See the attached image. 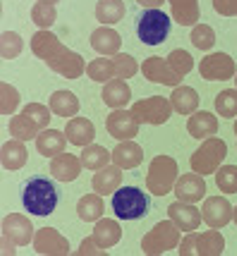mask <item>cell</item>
I'll use <instances>...</instances> for the list:
<instances>
[{
  "label": "cell",
  "mask_w": 237,
  "mask_h": 256,
  "mask_svg": "<svg viewBox=\"0 0 237 256\" xmlns=\"http://www.w3.org/2000/svg\"><path fill=\"white\" fill-rule=\"evenodd\" d=\"M32 50H34V56L38 60H44L48 70H53L56 74L65 79H77L84 74V58L74 53V50H70L65 46L60 44V38H58L56 34H50L48 29H41L38 34H34V38H32Z\"/></svg>",
  "instance_id": "obj_1"
},
{
  "label": "cell",
  "mask_w": 237,
  "mask_h": 256,
  "mask_svg": "<svg viewBox=\"0 0 237 256\" xmlns=\"http://www.w3.org/2000/svg\"><path fill=\"white\" fill-rule=\"evenodd\" d=\"M50 108H46L44 103H29L20 115H12L10 118V134L12 139H20V142H32L38 134L50 127Z\"/></svg>",
  "instance_id": "obj_2"
},
{
  "label": "cell",
  "mask_w": 237,
  "mask_h": 256,
  "mask_svg": "<svg viewBox=\"0 0 237 256\" xmlns=\"http://www.w3.org/2000/svg\"><path fill=\"white\" fill-rule=\"evenodd\" d=\"M24 208L32 216H50L58 208V192L56 184L46 178H32L24 184Z\"/></svg>",
  "instance_id": "obj_3"
},
{
  "label": "cell",
  "mask_w": 237,
  "mask_h": 256,
  "mask_svg": "<svg viewBox=\"0 0 237 256\" xmlns=\"http://www.w3.org/2000/svg\"><path fill=\"white\" fill-rule=\"evenodd\" d=\"M180 178V168L178 160L170 156H156L148 166V175H146V190L154 196H166L175 190V182Z\"/></svg>",
  "instance_id": "obj_4"
},
{
  "label": "cell",
  "mask_w": 237,
  "mask_h": 256,
  "mask_svg": "<svg viewBox=\"0 0 237 256\" xmlns=\"http://www.w3.org/2000/svg\"><path fill=\"white\" fill-rule=\"evenodd\" d=\"M226 252V237L216 228L206 232H187V237L178 244L180 256H220Z\"/></svg>",
  "instance_id": "obj_5"
},
{
  "label": "cell",
  "mask_w": 237,
  "mask_h": 256,
  "mask_svg": "<svg viewBox=\"0 0 237 256\" xmlns=\"http://www.w3.org/2000/svg\"><path fill=\"white\" fill-rule=\"evenodd\" d=\"M34 225L22 213H10L2 218V254H14L17 246L34 244Z\"/></svg>",
  "instance_id": "obj_6"
},
{
  "label": "cell",
  "mask_w": 237,
  "mask_h": 256,
  "mask_svg": "<svg viewBox=\"0 0 237 256\" xmlns=\"http://www.w3.org/2000/svg\"><path fill=\"white\" fill-rule=\"evenodd\" d=\"M180 228L172 220H160L158 225H154L144 237H142V254L146 256H158V254H168L170 249H178L180 244Z\"/></svg>",
  "instance_id": "obj_7"
},
{
  "label": "cell",
  "mask_w": 237,
  "mask_h": 256,
  "mask_svg": "<svg viewBox=\"0 0 237 256\" xmlns=\"http://www.w3.org/2000/svg\"><path fill=\"white\" fill-rule=\"evenodd\" d=\"M228 156V144L218 136H208L204 139V144L199 146V151L192 154L190 158V166H192V172H199V175H216V170L223 166V160Z\"/></svg>",
  "instance_id": "obj_8"
},
{
  "label": "cell",
  "mask_w": 237,
  "mask_h": 256,
  "mask_svg": "<svg viewBox=\"0 0 237 256\" xmlns=\"http://www.w3.org/2000/svg\"><path fill=\"white\" fill-rule=\"evenodd\" d=\"M110 206L120 220H139L148 213V196L139 187H120Z\"/></svg>",
  "instance_id": "obj_9"
},
{
  "label": "cell",
  "mask_w": 237,
  "mask_h": 256,
  "mask_svg": "<svg viewBox=\"0 0 237 256\" xmlns=\"http://www.w3.org/2000/svg\"><path fill=\"white\" fill-rule=\"evenodd\" d=\"M170 34V17L163 10H146L136 22V36L144 46L166 44Z\"/></svg>",
  "instance_id": "obj_10"
},
{
  "label": "cell",
  "mask_w": 237,
  "mask_h": 256,
  "mask_svg": "<svg viewBox=\"0 0 237 256\" xmlns=\"http://www.w3.org/2000/svg\"><path fill=\"white\" fill-rule=\"evenodd\" d=\"M130 110H132V115L136 118L139 124H166L170 120V115L175 112L170 98H163V96H151V98L136 100Z\"/></svg>",
  "instance_id": "obj_11"
},
{
  "label": "cell",
  "mask_w": 237,
  "mask_h": 256,
  "mask_svg": "<svg viewBox=\"0 0 237 256\" xmlns=\"http://www.w3.org/2000/svg\"><path fill=\"white\" fill-rule=\"evenodd\" d=\"M199 74L206 82H228V79H235L237 67L235 60L228 56V53H211L199 62Z\"/></svg>",
  "instance_id": "obj_12"
},
{
  "label": "cell",
  "mask_w": 237,
  "mask_h": 256,
  "mask_svg": "<svg viewBox=\"0 0 237 256\" xmlns=\"http://www.w3.org/2000/svg\"><path fill=\"white\" fill-rule=\"evenodd\" d=\"M142 74L154 84H163V86H172V89L180 86L184 79L168 65V58H146L142 62Z\"/></svg>",
  "instance_id": "obj_13"
},
{
  "label": "cell",
  "mask_w": 237,
  "mask_h": 256,
  "mask_svg": "<svg viewBox=\"0 0 237 256\" xmlns=\"http://www.w3.org/2000/svg\"><path fill=\"white\" fill-rule=\"evenodd\" d=\"M139 127L142 124L136 122V118L132 115V110H124V108H118L108 115L106 120V130L108 134L118 139V142H127V139H134L139 134Z\"/></svg>",
  "instance_id": "obj_14"
},
{
  "label": "cell",
  "mask_w": 237,
  "mask_h": 256,
  "mask_svg": "<svg viewBox=\"0 0 237 256\" xmlns=\"http://www.w3.org/2000/svg\"><path fill=\"white\" fill-rule=\"evenodd\" d=\"M232 204L226 199V196H208L204 201V208H202V218L204 223L208 228H216V230H223L230 220H232Z\"/></svg>",
  "instance_id": "obj_15"
},
{
  "label": "cell",
  "mask_w": 237,
  "mask_h": 256,
  "mask_svg": "<svg viewBox=\"0 0 237 256\" xmlns=\"http://www.w3.org/2000/svg\"><path fill=\"white\" fill-rule=\"evenodd\" d=\"M34 252L41 256H68L70 242L68 237H62L56 228H44L34 237Z\"/></svg>",
  "instance_id": "obj_16"
},
{
  "label": "cell",
  "mask_w": 237,
  "mask_h": 256,
  "mask_svg": "<svg viewBox=\"0 0 237 256\" xmlns=\"http://www.w3.org/2000/svg\"><path fill=\"white\" fill-rule=\"evenodd\" d=\"M172 192H175L178 201L199 204L202 199H206V182H204V175H199V172H187V175H182V178H178Z\"/></svg>",
  "instance_id": "obj_17"
},
{
  "label": "cell",
  "mask_w": 237,
  "mask_h": 256,
  "mask_svg": "<svg viewBox=\"0 0 237 256\" xmlns=\"http://www.w3.org/2000/svg\"><path fill=\"white\" fill-rule=\"evenodd\" d=\"M168 216L182 232H194V230H199V225H202V220H204L199 208H196V204H184V201L170 204Z\"/></svg>",
  "instance_id": "obj_18"
},
{
  "label": "cell",
  "mask_w": 237,
  "mask_h": 256,
  "mask_svg": "<svg viewBox=\"0 0 237 256\" xmlns=\"http://www.w3.org/2000/svg\"><path fill=\"white\" fill-rule=\"evenodd\" d=\"M82 158L72 156L68 151L58 154L53 160H50V172L58 182H74V180L82 175Z\"/></svg>",
  "instance_id": "obj_19"
},
{
  "label": "cell",
  "mask_w": 237,
  "mask_h": 256,
  "mask_svg": "<svg viewBox=\"0 0 237 256\" xmlns=\"http://www.w3.org/2000/svg\"><path fill=\"white\" fill-rule=\"evenodd\" d=\"M91 187L96 194L101 196H108V194H115V192L122 187V168L113 166H106L101 170H96V175L91 180Z\"/></svg>",
  "instance_id": "obj_20"
},
{
  "label": "cell",
  "mask_w": 237,
  "mask_h": 256,
  "mask_svg": "<svg viewBox=\"0 0 237 256\" xmlns=\"http://www.w3.org/2000/svg\"><path fill=\"white\" fill-rule=\"evenodd\" d=\"M120 46H122V38L120 34L110 29V26H98L96 32L91 34V48L103 58H113L120 53Z\"/></svg>",
  "instance_id": "obj_21"
},
{
  "label": "cell",
  "mask_w": 237,
  "mask_h": 256,
  "mask_svg": "<svg viewBox=\"0 0 237 256\" xmlns=\"http://www.w3.org/2000/svg\"><path fill=\"white\" fill-rule=\"evenodd\" d=\"M101 96H103V103H106L108 108L118 110V108H127V106H130V100H132V89H130L127 79L115 77L103 86Z\"/></svg>",
  "instance_id": "obj_22"
},
{
  "label": "cell",
  "mask_w": 237,
  "mask_h": 256,
  "mask_svg": "<svg viewBox=\"0 0 237 256\" xmlns=\"http://www.w3.org/2000/svg\"><path fill=\"white\" fill-rule=\"evenodd\" d=\"M144 160V148L136 144L134 139H127V142H118L113 151V163L122 170H132V168L142 166Z\"/></svg>",
  "instance_id": "obj_23"
},
{
  "label": "cell",
  "mask_w": 237,
  "mask_h": 256,
  "mask_svg": "<svg viewBox=\"0 0 237 256\" xmlns=\"http://www.w3.org/2000/svg\"><path fill=\"white\" fill-rule=\"evenodd\" d=\"M68 134L60 132V130H44V132L36 136V148H38V154L44 158H56L58 154H62L65 151V146H68Z\"/></svg>",
  "instance_id": "obj_24"
},
{
  "label": "cell",
  "mask_w": 237,
  "mask_h": 256,
  "mask_svg": "<svg viewBox=\"0 0 237 256\" xmlns=\"http://www.w3.org/2000/svg\"><path fill=\"white\" fill-rule=\"evenodd\" d=\"M65 134H68V142L74 146H89L94 144V139H96V127L91 120L86 118H70L68 127H65Z\"/></svg>",
  "instance_id": "obj_25"
},
{
  "label": "cell",
  "mask_w": 237,
  "mask_h": 256,
  "mask_svg": "<svg viewBox=\"0 0 237 256\" xmlns=\"http://www.w3.org/2000/svg\"><path fill=\"white\" fill-rule=\"evenodd\" d=\"M187 132L194 139H208V136L218 134V118L206 110L192 112L190 120H187Z\"/></svg>",
  "instance_id": "obj_26"
},
{
  "label": "cell",
  "mask_w": 237,
  "mask_h": 256,
  "mask_svg": "<svg viewBox=\"0 0 237 256\" xmlns=\"http://www.w3.org/2000/svg\"><path fill=\"white\" fill-rule=\"evenodd\" d=\"M0 158H2V168L12 172V170H22V168L26 166L29 151H26L24 142L12 139V142H5V144H2V148H0Z\"/></svg>",
  "instance_id": "obj_27"
},
{
  "label": "cell",
  "mask_w": 237,
  "mask_h": 256,
  "mask_svg": "<svg viewBox=\"0 0 237 256\" xmlns=\"http://www.w3.org/2000/svg\"><path fill=\"white\" fill-rule=\"evenodd\" d=\"M199 100L202 96L192 89V86H175L170 94V103H172V110L180 112V115H192L199 110Z\"/></svg>",
  "instance_id": "obj_28"
},
{
  "label": "cell",
  "mask_w": 237,
  "mask_h": 256,
  "mask_svg": "<svg viewBox=\"0 0 237 256\" xmlns=\"http://www.w3.org/2000/svg\"><path fill=\"white\" fill-rule=\"evenodd\" d=\"M170 10H172V20L180 26H194L202 17L199 10V0H168Z\"/></svg>",
  "instance_id": "obj_29"
},
{
  "label": "cell",
  "mask_w": 237,
  "mask_h": 256,
  "mask_svg": "<svg viewBox=\"0 0 237 256\" xmlns=\"http://www.w3.org/2000/svg\"><path fill=\"white\" fill-rule=\"evenodd\" d=\"M48 108L53 110V115L58 118H77L79 112V98L72 91H56L50 100H48Z\"/></svg>",
  "instance_id": "obj_30"
},
{
  "label": "cell",
  "mask_w": 237,
  "mask_h": 256,
  "mask_svg": "<svg viewBox=\"0 0 237 256\" xmlns=\"http://www.w3.org/2000/svg\"><path fill=\"white\" fill-rule=\"evenodd\" d=\"M103 211H106V204H103L101 194H86V196H82L77 204V216L84 220V223H96V220H101Z\"/></svg>",
  "instance_id": "obj_31"
},
{
  "label": "cell",
  "mask_w": 237,
  "mask_h": 256,
  "mask_svg": "<svg viewBox=\"0 0 237 256\" xmlns=\"http://www.w3.org/2000/svg\"><path fill=\"white\" fill-rule=\"evenodd\" d=\"M124 8L122 0H98V5H96V20L101 22V26H113V24L122 22Z\"/></svg>",
  "instance_id": "obj_32"
},
{
  "label": "cell",
  "mask_w": 237,
  "mask_h": 256,
  "mask_svg": "<svg viewBox=\"0 0 237 256\" xmlns=\"http://www.w3.org/2000/svg\"><path fill=\"white\" fill-rule=\"evenodd\" d=\"M94 237L101 242L106 249H113L120 240H122V228L118 220H110V218H101L96 220V228H94Z\"/></svg>",
  "instance_id": "obj_33"
},
{
  "label": "cell",
  "mask_w": 237,
  "mask_h": 256,
  "mask_svg": "<svg viewBox=\"0 0 237 256\" xmlns=\"http://www.w3.org/2000/svg\"><path fill=\"white\" fill-rule=\"evenodd\" d=\"M86 74L91 82H98V84H108L110 79L118 77V67H115L113 58H96L86 65Z\"/></svg>",
  "instance_id": "obj_34"
},
{
  "label": "cell",
  "mask_w": 237,
  "mask_h": 256,
  "mask_svg": "<svg viewBox=\"0 0 237 256\" xmlns=\"http://www.w3.org/2000/svg\"><path fill=\"white\" fill-rule=\"evenodd\" d=\"M79 158H82V166L86 168V170H101V168H106L113 160V151H108L106 146L89 144V146H84V151H82Z\"/></svg>",
  "instance_id": "obj_35"
},
{
  "label": "cell",
  "mask_w": 237,
  "mask_h": 256,
  "mask_svg": "<svg viewBox=\"0 0 237 256\" xmlns=\"http://www.w3.org/2000/svg\"><path fill=\"white\" fill-rule=\"evenodd\" d=\"M216 112L226 120H235L237 118V89H226L218 94V98L214 100Z\"/></svg>",
  "instance_id": "obj_36"
},
{
  "label": "cell",
  "mask_w": 237,
  "mask_h": 256,
  "mask_svg": "<svg viewBox=\"0 0 237 256\" xmlns=\"http://www.w3.org/2000/svg\"><path fill=\"white\" fill-rule=\"evenodd\" d=\"M24 48V41L22 36L17 32H2L0 36V58L2 60H14V58H20Z\"/></svg>",
  "instance_id": "obj_37"
},
{
  "label": "cell",
  "mask_w": 237,
  "mask_h": 256,
  "mask_svg": "<svg viewBox=\"0 0 237 256\" xmlns=\"http://www.w3.org/2000/svg\"><path fill=\"white\" fill-rule=\"evenodd\" d=\"M32 20L38 29H50L58 20V10L56 5H50V2H36L34 8H32Z\"/></svg>",
  "instance_id": "obj_38"
},
{
  "label": "cell",
  "mask_w": 237,
  "mask_h": 256,
  "mask_svg": "<svg viewBox=\"0 0 237 256\" xmlns=\"http://www.w3.org/2000/svg\"><path fill=\"white\" fill-rule=\"evenodd\" d=\"M216 184L223 194H237V166H220L216 170Z\"/></svg>",
  "instance_id": "obj_39"
},
{
  "label": "cell",
  "mask_w": 237,
  "mask_h": 256,
  "mask_svg": "<svg viewBox=\"0 0 237 256\" xmlns=\"http://www.w3.org/2000/svg\"><path fill=\"white\" fill-rule=\"evenodd\" d=\"M17 106H20V91L14 89L12 84L2 82V84H0V112H2L5 118H8V115H14Z\"/></svg>",
  "instance_id": "obj_40"
},
{
  "label": "cell",
  "mask_w": 237,
  "mask_h": 256,
  "mask_svg": "<svg viewBox=\"0 0 237 256\" xmlns=\"http://www.w3.org/2000/svg\"><path fill=\"white\" fill-rule=\"evenodd\" d=\"M190 38H192L194 48H199V50H211L216 46V32L208 24H194Z\"/></svg>",
  "instance_id": "obj_41"
},
{
  "label": "cell",
  "mask_w": 237,
  "mask_h": 256,
  "mask_svg": "<svg viewBox=\"0 0 237 256\" xmlns=\"http://www.w3.org/2000/svg\"><path fill=\"white\" fill-rule=\"evenodd\" d=\"M168 65L172 67L180 77H187V74L194 70V58L190 56L187 50H180V48H178V50H172L168 56Z\"/></svg>",
  "instance_id": "obj_42"
},
{
  "label": "cell",
  "mask_w": 237,
  "mask_h": 256,
  "mask_svg": "<svg viewBox=\"0 0 237 256\" xmlns=\"http://www.w3.org/2000/svg\"><path fill=\"white\" fill-rule=\"evenodd\" d=\"M113 60H115L118 77L120 79H130V77H134L136 72H139V62H136L132 56H127V53H118V56H113Z\"/></svg>",
  "instance_id": "obj_43"
},
{
  "label": "cell",
  "mask_w": 237,
  "mask_h": 256,
  "mask_svg": "<svg viewBox=\"0 0 237 256\" xmlns=\"http://www.w3.org/2000/svg\"><path fill=\"white\" fill-rule=\"evenodd\" d=\"M82 256H106L108 254V249L91 234V237H86V240H82V244H79V249H77Z\"/></svg>",
  "instance_id": "obj_44"
},
{
  "label": "cell",
  "mask_w": 237,
  "mask_h": 256,
  "mask_svg": "<svg viewBox=\"0 0 237 256\" xmlns=\"http://www.w3.org/2000/svg\"><path fill=\"white\" fill-rule=\"evenodd\" d=\"M214 10L223 17H237V0H214Z\"/></svg>",
  "instance_id": "obj_45"
},
{
  "label": "cell",
  "mask_w": 237,
  "mask_h": 256,
  "mask_svg": "<svg viewBox=\"0 0 237 256\" xmlns=\"http://www.w3.org/2000/svg\"><path fill=\"white\" fill-rule=\"evenodd\" d=\"M136 2H139L142 8H146V10H160L166 0H136Z\"/></svg>",
  "instance_id": "obj_46"
},
{
  "label": "cell",
  "mask_w": 237,
  "mask_h": 256,
  "mask_svg": "<svg viewBox=\"0 0 237 256\" xmlns=\"http://www.w3.org/2000/svg\"><path fill=\"white\" fill-rule=\"evenodd\" d=\"M41 2H50V5H58L60 0H41Z\"/></svg>",
  "instance_id": "obj_47"
},
{
  "label": "cell",
  "mask_w": 237,
  "mask_h": 256,
  "mask_svg": "<svg viewBox=\"0 0 237 256\" xmlns=\"http://www.w3.org/2000/svg\"><path fill=\"white\" fill-rule=\"evenodd\" d=\"M232 220H235V225H237V208H235V213H232Z\"/></svg>",
  "instance_id": "obj_48"
},
{
  "label": "cell",
  "mask_w": 237,
  "mask_h": 256,
  "mask_svg": "<svg viewBox=\"0 0 237 256\" xmlns=\"http://www.w3.org/2000/svg\"><path fill=\"white\" fill-rule=\"evenodd\" d=\"M235 89H237V74H235Z\"/></svg>",
  "instance_id": "obj_49"
},
{
  "label": "cell",
  "mask_w": 237,
  "mask_h": 256,
  "mask_svg": "<svg viewBox=\"0 0 237 256\" xmlns=\"http://www.w3.org/2000/svg\"><path fill=\"white\" fill-rule=\"evenodd\" d=\"M235 136H237V122H235Z\"/></svg>",
  "instance_id": "obj_50"
}]
</instances>
